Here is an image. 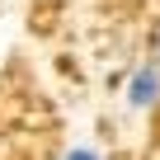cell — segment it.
I'll return each instance as SVG.
<instances>
[{"instance_id":"1","label":"cell","mask_w":160,"mask_h":160,"mask_svg":"<svg viewBox=\"0 0 160 160\" xmlns=\"http://www.w3.org/2000/svg\"><path fill=\"white\" fill-rule=\"evenodd\" d=\"M155 90H160V71L151 66V71H137V75H132L127 99H132V104H151V99H155Z\"/></svg>"},{"instance_id":"2","label":"cell","mask_w":160,"mask_h":160,"mask_svg":"<svg viewBox=\"0 0 160 160\" xmlns=\"http://www.w3.org/2000/svg\"><path fill=\"white\" fill-rule=\"evenodd\" d=\"M66 160H99V155H94V151H85V146H80V151H71Z\"/></svg>"},{"instance_id":"3","label":"cell","mask_w":160,"mask_h":160,"mask_svg":"<svg viewBox=\"0 0 160 160\" xmlns=\"http://www.w3.org/2000/svg\"><path fill=\"white\" fill-rule=\"evenodd\" d=\"M155 71H160V38H155Z\"/></svg>"}]
</instances>
